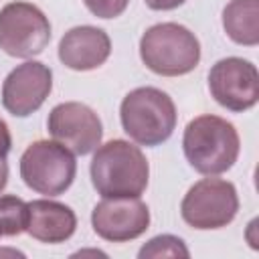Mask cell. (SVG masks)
I'll use <instances>...</instances> for the list:
<instances>
[{
	"mask_svg": "<svg viewBox=\"0 0 259 259\" xmlns=\"http://www.w3.org/2000/svg\"><path fill=\"white\" fill-rule=\"evenodd\" d=\"M89 172L97 194L103 198L142 196L150 178V166L144 152L127 140L99 144Z\"/></svg>",
	"mask_w": 259,
	"mask_h": 259,
	"instance_id": "1",
	"label": "cell"
},
{
	"mask_svg": "<svg viewBox=\"0 0 259 259\" xmlns=\"http://www.w3.org/2000/svg\"><path fill=\"white\" fill-rule=\"evenodd\" d=\"M182 150L188 164L206 176L223 174L239 158L241 140L235 125L219 115H198L184 127Z\"/></svg>",
	"mask_w": 259,
	"mask_h": 259,
	"instance_id": "2",
	"label": "cell"
},
{
	"mask_svg": "<svg viewBox=\"0 0 259 259\" xmlns=\"http://www.w3.org/2000/svg\"><path fill=\"white\" fill-rule=\"evenodd\" d=\"M123 132L140 146L164 144L176 127V105L168 93L158 87H138L130 91L119 105Z\"/></svg>",
	"mask_w": 259,
	"mask_h": 259,
	"instance_id": "3",
	"label": "cell"
},
{
	"mask_svg": "<svg viewBox=\"0 0 259 259\" xmlns=\"http://www.w3.org/2000/svg\"><path fill=\"white\" fill-rule=\"evenodd\" d=\"M140 57L152 73L178 77L196 69L200 61V42L186 26L178 22H160L142 34Z\"/></svg>",
	"mask_w": 259,
	"mask_h": 259,
	"instance_id": "4",
	"label": "cell"
},
{
	"mask_svg": "<svg viewBox=\"0 0 259 259\" xmlns=\"http://www.w3.org/2000/svg\"><path fill=\"white\" fill-rule=\"evenodd\" d=\"M77 162L71 150L55 140H36L20 156V178L47 196H59L73 184Z\"/></svg>",
	"mask_w": 259,
	"mask_h": 259,
	"instance_id": "5",
	"label": "cell"
},
{
	"mask_svg": "<svg viewBox=\"0 0 259 259\" xmlns=\"http://www.w3.org/2000/svg\"><path fill=\"white\" fill-rule=\"evenodd\" d=\"M237 188L233 182L223 178H202L194 182L180 204L184 223L198 231L223 229L231 225L237 217Z\"/></svg>",
	"mask_w": 259,
	"mask_h": 259,
	"instance_id": "6",
	"label": "cell"
},
{
	"mask_svg": "<svg viewBox=\"0 0 259 259\" xmlns=\"http://www.w3.org/2000/svg\"><path fill=\"white\" fill-rule=\"evenodd\" d=\"M51 40V22L30 2H10L0 10V49L18 59L40 55Z\"/></svg>",
	"mask_w": 259,
	"mask_h": 259,
	"instance_id": "7",
	"label": "cell"
},
{
	"mask_svg": "<svg viewBox=\"0 0 259 259\" xmlns=\"http://www.w3.org/2000/svg\"><path fill=\"white\" fill-rule=\"evenodd\" d=\"M208 89L219 105L241 113L251 109L259 99V73L251 61L227 57L210 67Z\"/></svg>",
	"mask_w": 259,
	"mask_h": 259,
	"instance_id": "8",
	"label": "cell"
},
{
	"mask_svg": "<svg viewBox=\"0 0 259 259\" xmlns=\"http://www.w3.org/2000/svg\"><path fill=\"white\" fill-rule=\"evenodd\" d=\"M47 130L55 142L63 144L77 156L91 154L103 138L99 115L85 103L65 101L51 109Z\"/></svg>",
	"mask_w": 259,
	"mask_h": 259,
	"instance_id": "9",
	"label": "cell"
},
{
	"mask_svg": "<svg viewBox=\"0 0 259 259\" xmlns=\"http://www.w3.org/2000/svg\"><path fill=\"white\" fill-rule=\"evenodd\" d=\"M93 231L111 243H125L142 237L150 227V208L140 196L103 198L91 212Z\"/></svg>",
	"mask_w": 259,
	"mask_h": 259,
	"instance_id": "10",
	"label": "cell"
},
{
	"mask_svg": "<svg viewBox=\"0 0 259 259\" xmlns=\"http://www.w3.org/2000/svg\"><path fill=\"white\" fill-rule=\"evenodd\" d=\"M51 89V67L38 61H26L6 75L2 83V105L14 117H26L47 101Z\"/></svg>",
	"mask_w": 259,
	"mask_h": 259,
	"instance_id": "11",
	"label": "cell"
},
{
	"mask_svg": "<svg viewBox=\"0 0 259 259\" xmlns=\"http://www.w3.org/2000/svg\"><path fill=\"white\" fill-rule=\"evenodd\" d=\"M111 53V40L103 28L75 26L67 30L59 42V59L73 71H91L101 67Z\"/></svg>",
	"mask_w": 259,
	"mask_h": 259,
	"instance_id": "12",
	"label": "cell"
},
{
	"mask_svg": "<svg viewBox=\"0 0 259 259\" xmlns=\"http://www.w3.org/2000/svg\"><path fill=\"white\" fill-rule=\"evenodd\" d=\"M77 229V217L75 212L57 200L38 198L28 202V221H26V233L49 245L65 243L73 237Z\"/></svg>",
	"mask_w": 259,
	"mask_h": 259,
	"instance_id": "13",
	"label": "cell"
},
{
	"mask_svg": "<svg viewBox=\"0 0 259 259\" xmlns=\"http://www.w3.org/2000/svg\"><path fill=\"white\" fill-rule=\"evenodd\" d=\"M223 28L237 45L259 42V0H231L223 10Z\"/></svg>",
	"mask_w": 259,
	"mask_h": 259,
	"instance_id": "14",
	"label": "cell"
},
{
	"mask_svg": "<svg viewBox=\"0 0 259 259\" xmlns=\"http://www.w3.org/2000/svg\"><path fill=\"white\" fill-rule=\"evenodd\" d=\"M28 202L14 194L0 196V237H16L26 231Z\"/></svg>",
	"mask_w": 259,
	"mask_h": 259,
	"instance_id": "15",
	"label": "cell"
},
{
	"mask_svg": "<svg viewBox=\"0 0 259 259\" xmlns=\"http://www.w3.org/2000/svg\"><path fill=\"white\" fill-rule=\"evenodd\" d=\"M140 259L146 257H190V251L186 249L184 241L174 235H158L150 239L138 253Z\"/></svg>",
	"mask_w": 259,
	"mask_h": 259,
	"instance_id": "16",
	"label": "cell"
},
{
	"mask_svg": "<svg viewBox=\"0 0 259 259\" xmlns=\"http://www.w3.org/2000/svg\"><path fill=\"white\" fill-rule=\"evenodd\" d=\"M87 10L97 18H115L123 14L130 0H83Z\"/></svg>",
	"mask_w": 259,
	"mask_h": 259,
	"instance_id": "17",
	"label": "cell"
},
{
	"mask_svg": "<svg viewBox=\"0 0 259 259\" xmlns=\"http://www.w3.org/2000/svg\"><path fill=\"white\" fill-rule=\"evenodd\" d=\"M12 148V138H10V130L6 125V121L0 117V158H6L8 152Z\"/></svg>",
	"mask_w": 259,
	"mask_h": 259,
	"instance_id": "18",
	"label": "cell"
},
{
	"mask_svg": "<svg viewBox=\"0 0 259 259\" xmlns=\"http://www.w3.org/2000/svg\"><path fill=\"white\" fill-rule=\"evenodd\" d=\"M144 2L152 10H174V8L182 6L186 0H144Z\"/></svg>",
	"mask_w": 259,
	"mask_h": 259,
	"instance_id": "19",
	"label": "cell"
},
{
	"mask_svg": "<svg viewBox=\"0 0 259 259\" xmlns=\"http://www.w3.org/2000/svg\"><path fill=\"white\" fill-rule=\"evenodd\" d=\"M8 184V164H6V158H0V192L6 188Z\"/></svg>",
	"mask_w": 259,
	"mask_h": 259,
	"instance_id": "20",
	"label": "cell"
}]
</instances>
